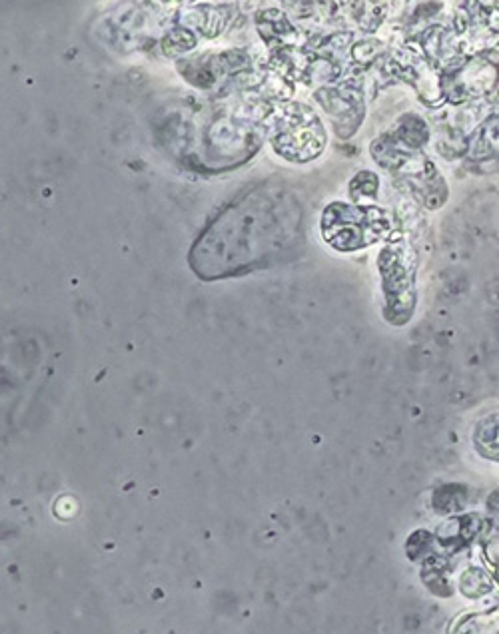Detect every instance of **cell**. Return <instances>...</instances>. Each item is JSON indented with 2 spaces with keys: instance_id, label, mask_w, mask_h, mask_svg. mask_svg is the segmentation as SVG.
Returning <instances> with one entry per match:
<instances>
[{
  "instance_id": "cell-15",
  "label": "cell",
  "mask_w": 499,
  "mask_h": 634,
  "mask_svg": "<svg viewBox=\"0 0 499 634\" xmlns=\"http://www.w3.org/2000/svg\"><path fill=\"white\" fill-rule=\"evenodd\" d=\"M464 505H466V495H462V489H460V487H446V489L438 491L436 507H438L442 513L462 511ZM440 511H438V513H440Z\"/></svg>"
},
{
  "instance_id": "cell-8",
  "label": "cell",
  "mask_w": 499,
  "mask_h": 634,
  "mask_svg": "<svg viewBox=\"0 0 499 634\" xmlns=\"http://www.w3.org/2000/svg\"><path fill=\"white\" fill-rule=\"evenodd\" d=\"M178 18H180L182 26L196 28L206 38H214L226 28L228 18H230V10L226 6H210V4L190 6V8H184L178 14Z\"/></svg>"
},
{
  "instance_id": "cell-5",
  "label": "cell",
  "mask_w": 499,
  "mask_h": 634,
  "mask_svg": "<svg viewBox=\"0 0 499 634\" xmlns=\"http://www.w3.org/2000/svg\"><path fill=\"white\" fill-rule=\"evenodd\" d=\"M378 264L386 294V316L402 325L412 317L416 306V254L404 240H398L382 250Z\"/></svg>"
},
{
  "instance_id": "cell-12",
  "label": "cell",
  "mask_w": 499,
  "mask_h": 634,
  "mask_svg": "<svg viewBox=\"0 0 499 634\" xmlns=\"http://www.w3.org/2000/svg\"><path fill=\"white\" fill-rule=\"evenodd\" d=\"M196 46V36L190 28L186 26H178L172 28L164 40H162V48L168 56H178V54H186L188 50H192Z\"/></svg>"
},
{
  "instance_id": "cell-4",
  "label": "cell",
  "mask_w": 499,
  "mask_h": 634,
  "mask_svg": "<svg viewBox=\"0 0 499 634\" xmlns=\"http://www.w3.org/2000/svg\"><path fill=\"white\" fill-rule=\"evenodd\" d=\"M498 84V52H482L472 58H460L442 70L444 100L456 106L488 100Z\"/></svg>"
},
{
  "instance_id": "cell-1",
  "label": "cell",
  "mask_w": 499,
  "mask_h": 634,
  "mask_svg": "<svg viewBox=\"0 0 499 634\" xmlns=\"http://www.w3.org/2000/svg\"><path fill=\"white\" fill-rule=\"evenodd\" d=\"M304 240V212L282 184H260L228 208L198 236L188 262L202 280H222L288 258Z\"/></svg>"
},
{
  "instance_id": "cell-2",
  "label": "cell",
  "mask_w": 499,
  "mask_h": 634,
  "mask_svg": "<svg viewBox=\"0 0 499 634\" xmlns=\"http://www.w3.org/2000/svg\"><path fill=\"white\" fill-rule=\"evenodd\" d=\"M264 138L272 150L292 164L316 160L326 144L328 132L320 116L302 102H280L262 118Z\"/></svg>"
},
{
  "instance_id": "cell-16",
  "label": "cell",
  "mask_w": 499,
  "mask_h": 634,
  "mask_svg": "<svg viewBox=\"0 0 499 634\" xmlns=\"http://www.w3.org/2000/svg\"><path fill=\"white\" fill-rule=\"evenodd\" d=\"M380 50H382V44L378 40H366L354 48V56L358 62H370L380 54Z\"/></svg>"
},
{
  "instance_id": "cell-9",
  "label": "cell",
  "mask_w": 499,
  "mask_h": 634,
  "mask_svg": "<svg viewBox=\"0 0 499 634\" xmlns=\"http://www.w3.org/2000/svg\"><path fill=\"white\" fill-rule=\"evenodd\" d=\"M392 134L402 144H406L408 148H414V150H424L432 140V130L420 114H404L396 122Z\"/></svg>"
},
{
  "instance_id": "cell-18",
  "label": "cell",
  "mask_w": 499,
  "mask_h": 634,
  "mask_svg": "<svg viewBox=\"0 0 499 634\" xmlns=\"http://www.w3.org/2000/svg\"><path fill=\"white\" fill-rule=\"evenodd\" d=\"M496 573H498V579H499V557L498 559H496Z\"/></svg>"
},
{
  "instance_id": "cell-6",
  "label": "cell",
  "mask_w": 499,
  "mask_h": 634,
  "mask_svg": "<svg viewBox=\"0 0 499 634\" xmlns=\"http://www.w3.org/2000/svg\"><path fill=\"white\" fill-rule=\"evenodd\" d=\"M316 100L330 118L334 132L340 138H352L366 116V102L362 88L354 82L340 86H326L316 90Z\"/></svg>"
},
{
  "instance_id": "cell-7",
  "label": "cell",
  "mask_w": 499,
  "mask_h": 634,
  "mask_svg": "<svg viewBox=\"0 0 499 634\" xmlns=\"http://www.w3.org/2000/svg\"><path fill=\"white\" fill-rule=\"evenodd\" d=\"M468 160L476 164L499 160V114L486 118L468 138Z\"/></svg>"
},
{
  "instance_id": "cell-10",
  "label": "cell",
  "mask_w": 499,
  "mask_h": 634,
  "mask_svg": "<svg viewBox=\"0 0 499 634\" xmlns=\"http://www.w3.org/2000/svg\"><path fill=\"white\" fill-rule=\"evenodd\" d=\"M258 28L266 42H290L298 36V30L292 26L288 16L278 8H268L258 14Z\"/></svg>"
},
{
  "instance_id": "cell-13",
  "label": "cell",
  "mask_w": 499,
  "mask_h": 634,
  "mask_svg": "<svg viewBox=\"0 0 499 634\" xmlns=\"http://www.w3.org/2000/svg\"><path fill=\"white\" fill-rule=\"evenodd\" d=\"M460 589L464 595L478 599V597H484L492 591V579L482 569H470L460 579Z\"/></svg>"
},
{
  "instance_id": "cell-17",
  "label": "cell",
  "mask_w": 499,
  "mask_h": 634,
  "mask_svg": "<svg viewBox=\"0 0 499 634\" xmlns=\"http://www.w3.org/2000/svg\"><path fill=\"white\" fill-rule=\"evenodd\" d=\"M164 4H188V2H194V0H160Z\"/></svg>"
},
{
  "instance_id": "cell-3",
  "label": "cell",
  "mask_w": 499,
  "mask_h": 634,
  "mask_svg": "<svg viewBox=\"0 0 499 634\" xmlns=\"http://www.w3.org/2000/svg\"><path fill=\"white\" fill-rule=\"evenodd\" d=\"M392 232L390 216L374 206L334 202L324 210L322 236L338 252H356Z\"/></svg>"
},
{
  "instance_id": "cell-14",
  "label": "cell",
  "mask_w": 499,
  "mask_h": 634,
  "mask_svg": "<svg viewBox=\"0 0 499 634\" xmlns=\"http://www.w3.org/2000/svg\"><path fill=\"white\" fill-rule=\"evenodd\" d=\"M378 186L380 182L374 172H360L350 184V194L354 200H360L362 196L374 198L378 194Z\"/></svg>"
},
{
  "instance_id": "cell-11",
  "label": "cell",
  "mask_w": 499,
  "mask_h": 634,
  "mask_svg": "<svg viewBox=\"0 0 499 634\" xmlns=\"http://www.w3.org/2000/svg\"><path fill=\"white\" fill-rule=\"evenodd\" d=\"M476 445L486 457L499 459V415L488 417L478 425Z\"/></svg>"
}]
</instances>
